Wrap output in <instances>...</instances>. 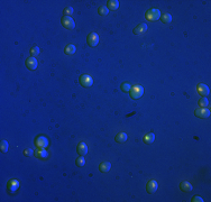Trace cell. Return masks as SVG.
I'll list each match as a JSON object with an SVG mask.
<instances>
[{"instance_id":"6da1fadb","label":"cell","mask_w":211,"mask_h":202,"mask_svg":"<svg viewBox=\"0 0 211 202\" xmlns=\"http://www.w3.org/2000/svg\"><path fill=\"white\" fill-rule=\"evenodd\" d=\"M129 93H130V98L132 99H139L144 94V88L141 87V85H138V84H135V85L132 87Z\"/></svg>"},{"instance_id":"7a4b0ae2","label":"cell","mask_w":211,"mask_h":202,"mask_svg":"<svg viewBox=\"0 0 211 202\" xmlns=\"http://www.w3.org/2000/svg\"><path fill=\"white\" fill-rule=\"evenodd\" d=\"M61 24H62V26L64 27V28H66V29H70V31L71 29H74V27H75L74 20H73L70 16H64V17L61 19Z\"/></svg>"},{"instance_id":"3957f363","label":"cell","mask_w":211,"mask_h":202,"mask_svg":"<svg viewBox=\"0 0 211 202\" xmlns=\"http://www.w3.org/2000/svg\"><path fill=\"white\" fill-rule=\"evenodd\" d=\"M159 17H161V11L158 9H150L146 13V18H147V20H150V22L158 20Z\"/></svg>"},{"instance_id":"277c9868","label":"cell","mask_w":211,"mask_h":202,"mask_svg":"<svg viewBox=\"0 0 211 202\" xmlns=\"http://www.w3.org/2000/svg\"><path fill=\"white\" fill-rule=\"evenodd\" d=\"M79 82L82 87H84V88H90L93 84V80L89 74H83L80 76Z\"/></svg>"},{"instance_id":"5b68a950","label":"cell","mask_w":211,"mask_h":202,"mask_svg":"<svg viewBox=\"0 0 211 202\" xmlns=\"http://www.w3.org/2000/svg\"><path fill=\"white\" fill-rule=\"evenodd\" d=\"M87 42H88V45L90 47H96V46L99 44V36H98L97 33H91V34H89L88 38H87Z\"/></svg>"},{"instance_id":"8992f818","label":"cell","mask_w":211,"mask_h":202,"mask_svg":"<svg viewBox=\"0 0 211 202\" xmlns=\"http://www.w3.org/2000/svg\"><path fill=\"white\" fill-rule=\"evenodd\" d=\"M35 145L38 148H46L49 146V139L45 136H38L35 139Z\"/></svg>"},{"instance_id":"52a82bcc","label":"cell","mask_w":211,"mask_h":202,"mask_svg":"<svg viewBox=\"0 0 211 202\" xmlns=\"http://www.w3.org/2000/svg\"><path fill=\"white\" fill-rule=\"evenodd\" d=\"M194 114L199 117V118H209L210 117V110L207 108H200V109H195Z\"/></svg>"},{"instance_id":"ba28073f","label":"cell","mask_w":211,"mask_h":202,"mask_svg":"<svg viewBox=\"0 0 211 202\" xmlns=\"http://www.w3.org/2000/svg\"><path fill=\"white\" fill-rule=\"evenodd\" d=\"M197 91H198V93H200L202 97H207L208 94L210 93V89H209V87L206 85L204 83H199L198 85H197Z\"/></svg>"},{"instance_id":"9c48e42d","label":"cell","mask_w":211,"mask_h":202,"mask_svg":"<svg viewBox=\"0 0 211 202\" xmlns=\"http://www.w3.org/2000/svg\"><path fill=\"white\" fill-rule=\"evenodd\" d=\"M157 188H158V184L155 180L148 181V183H147V185H146V190H147V192L150 194L155 193V192L157 191Z\"/></svg>"},{"instance_id":"30bf717a","label":"cell","mask_w":211,"mask_h":202,"mask_svg":"<svg viewBox=\"0 0 211 202\" xmlns=\"http://www.w3.org/2000/svg\"><path fill=\"white\" fill-rule=\"evenodd\" d=\"M37 65H38V62H37V60H36L35 57L31 56L26 60V66L29 70H31V71L36 70V69H37Z\"/></svg>"},{"instance_id":"8fae6325","label":"cell","mask_w":211,"mask_h":202,"mask_svg":"<svg viewBox=\"0 0 211 202\" xmlns=\"http://www.w3.org/2000/svg\"><path fill=\"white\" fill-rule=\"evenodd\" d=\"M146 31H147V25H146L145 22H141L139 24L138 26H136L134 28V34H136V35H143V34H145Z\"/></svg>"},{"instance_id":"7c38bea8","label":"cell","mask_w":211,"mask_h":202,"mask_svg":"<svg viewBox=\"0 0 211 202\" xmlns=\"http://www.w3.org/2000/svg\"><path fill=\"white\" fill-rule=\"evenodd\" d=\"M7 188H8L10 193H15L18 190V188H19V182L17 180H10L8 185H7Z\"/></svg>"},{"instance_id":"4fadbf2b","label":"cell","mask_w":211,"mask_h":202,"mask_svg":"<svg viewBox=\"0 0 211 202\" xmlns=\"http://www.w3.org/2000/svg\"><path fill=\"white\" fill-rule=\"evenodd\" d=\"M76 150H78V153L80 154V155H85V154H88V146H87V144L85 143H79L78 144V147H76Z\"/></svg>"},{"instance_id":"5bb4252c","label":"cell","mask_w":211,"mask_h":202,"mask_svg":"<svg viewBox=\"0 0 211 202\" xmlns=\"http://www.w3.org/2000/svg\"><path fill=\"white\" fill-rule=\"evenodd\" d=\"M180 189H181V191H183V192H191V191H192V185H191V183L188 182V181H183V182H181Z\"/></svg>"},{"instance_id":"9a60e30c","label":"cell","mask_w":211,"mask_h":202,"mask_svg":"<svg viewBox=\"0 0 211 202\" xmlns=\"http://www.w3.org/2000/svg\"><path fill=\"white\" fill-rule=\"evenodd\" d=\"M35 156L40 158V159H46V158L49 157V153L45 150V148H40L38 150L35 152Z\"/></svg>"},{"instance_id":"2e32d148","label":"cell","mask_w":211,"mask_h":202,"mask_svg":"<svg viewBox=\"0 0 211 202\" xmlns=\"http://www.w3.org/2000/svg\"><path fill=\"white\" fill-rule=\"evenodd\" d=\"M110 168H111V164L109 162H102L99 166V170L102 173H108L110 171Z\"/></svg>"},{"instance_id":"e0dca14e","label":"cell","mask_w":211,"mask_h":202,"mask_svg":"<svg viewBox=\"0 0 211 202\" xmlns=\"http://www.w3.org/2000/svg\"><path fill=\"white\" fill-rule=\"evenodd\" d=\"M116 141L117 143H120V144H123V143H125V141L128 139V136L127 134H125V132H120V134H118L117 136H116Z\"/></svg>"},{"instance_id":"ac0fdd59","label":"cell","mask_w":211,"mask_h":202,"mask_svg":"<svg viewBox=\"0 0 211 202\" xmlns=\"http://www.w3.org/2000/svg\"><path fill=\"white\" fill-rule=\"evenodd\" d=\"M76 51V47H75L74 45L72 44H69L65 46V49H64V52H65L66 55H73Z\"/></svg>"},{"instance_id":"d6986e66","label":"cell","mask_w":211,"mask_h":202,"mask_svg":"<svg viewBox=\"0 0 211 202\" xmlns=\"http://www.w3.org/2000/svg\"><path fill=\"white\" fill-rule=\"evenodd\" d=\"M118 7H119L118 0H109L108 1V9H110V10H117Z\"/></svg>"},{"instance_id":"ffe728a7","label":"cell","mask_w":211,"mask_h":202,"mask_svg":"<svg viewBox=\"0 0 211 202\" xmlns=\"http://www.w3.org/2000/svg\"><path fill=\"white\" fill-rule=\"evenodd\" d=\"M154 141H155V135L153 132H148V134H146L145 136H144V141H145L146 144H152Z\"/></svg>"},{"instance_id":"44dd1931","label":"cell","mask_w":211,"mask_h":202,"mask_svg":"<svg viewBox=\"0 0 211 202\" xmlns=\"http://www.w3.org/2000/svg\"><path fill=\"white\" fill-rule=\"evenodd\" d=\"M161 20H162L164 24H168V22H172V16L170 13H163L162 16H161Z\"/></svg>"},{"instance_id":"7402d4cb","label":"cell","mask_w":211,"mask_h":202,"mask_svg":"<svg viewBox=\"0 0 211 202\" xmlns=\"http://www.w3.org/2000/svg\"><path fill=\"white\" fill-rule=\"evenodd\" d=\"M98 13L100 16H107L109 13V9H108V7H106V6H101V7H99V9H98Z\"/></svg>"},{"instance_id":"603a6c76","label":"cell","mask_w":211,"mask_h":202,"mask_svg":"<svg viewBox=\"0 0 211 202\" xmlns=\"http://www.w3.org/2000/svg\"><path fill=\"white\" fill-rule=\"evenodd\" d=\"M8 148H9V144L7 141H1L0 143V150L2 153H7L8 152Z\"/></svg>"},{"instance_id":"cb8c5ba5","label":"cell","mask_w":211,"mask_h":202,"mask_svg":"<svg viewBox=\"0 0 211 202\" xmlns=\"http://www.w3.org/2000/svg\"><path fill=\"white\" fill-rule=\"evenodd\" d=\"M208 105H209V100H208L206 97H202L201 99H200V101H199V105L202 107V108L208 107Z\"/></svg>"},{"instance_id":"d4e9b609","label":"cell","mask_w":211,"mask_h":202,"mask_svg":"<svg viewBox=\"0 0 211 202\" xmlns=\"http://www.w3.org/2000/svg\"><path fill=\"white\" fill-rule=\"evenodd\" d=\"M24 155L27 157H33V156H35V152L31 148H26V150H24Z\"/></svg>"},{"instance_id":"484cf974","label":"cell","mask_w":211,"mask_h":202,"mask_svg":"<svg viewBox=\"0 0 211 202\" xmlns=\"http://www.w3.org/2000/svg\"><path fill=\"white\" fill-rule=\"evenodd\" d=\"M38 54H40V47H38V46H34V47H31V56L35 57V56H37Z\"/></svg>"},{"instance_id":"4316f807","label":"cell","mask_w":211,"mask_h":202,"mask_svg":"<svg viewBox=\"0 0 211 202\" xmlns=\"http://www.w3.org/2000/svg\"><path fill=\"white\" fill-rule=\"evenodd\" d=\"M75 163H76V165H78V166L82 167V166H84V164H85V159H84L83 156H81V157H78V158H76Z\"/></svg>"},{"instance_id":"83f0119b","label":"cell","mask_w":211,"mask_h":202,"mask_svg":"<svg viewBox=\"0 0 211 202\" xmlns=\"http://www.w3.org/2000/svg\"><path fill=\"white\" fill-rule=\"evenodd\" d=\"M132 89V84L130 83H123L121 84V90L123 92H129Z\"/></svg>"},{"instance_id":"f1b7e54d","label":"cell","mask_w":211,"mask_h":202,"mask_svg":"<svg viewBox=\"0 0 211 202\" xmlns=\"http://www.w3.org/2000/svg\"><path fill=\"white\" fill-rule=\"evenodd\" d=\"M64 13H65V16H71L73 13V8L72 7H66L64 9Z\"/></svg>"},{"instance_id":"f546056e","label":"cell","mask_w":211,"mask_h":202,"mask_svg":"<svg viewBox=\"0 0 211 202\" xmlns=\"http://www.w3.org/2000/svg\"><path fill=\"white\" fill-rule=\"evenodd\" d=\"M192 201L193 202H203V199L201 197H193L192 198Z\"/></svg>"}]
</instances>
